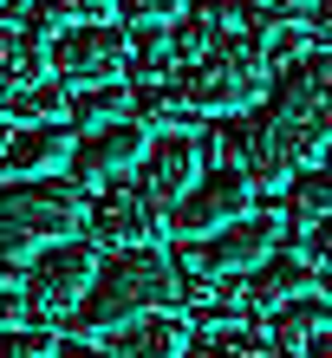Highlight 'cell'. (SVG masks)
I'll use <instances>...</instances> for the list:
<instances>
[{
  "mask_svg": "<svg viewBox=\"0 0 332 358\" xmlns=\"http://www.w3.org/2000/svg\"><path fill=\"white\" fill-rule=\"evenodd\" d=\"M85 222V196L59 176H13L0 182V273L33 267L39 241H66Z\"/></svg>",
  "mask_w": 332,
  "mask_h": 358,
  "instance_id": "6da1fadb",
  "label": "cell"
},
{
  "mask_svg": "<svg viewBox=\"0 0 332 358\" xmlns=\"http://www.w3.org/2000/svg\"><path fill=\"white\" fill-rule=\"evenodd\" d=\"M176 293V267L157 248H117V255L98 267V280L85 293V306L72 313L78 332H124L143 313H163V300Z\"/></svg>",
  "mask_w": 332,
  "mask_h": 358,
  "instance_id": "7a4b0ae2",
  "label": "cell"
},
{
  "mask_svg": "<svg viewBox=\"0 0 332 358\" xmlns=\"http://www.w3.org/2000/svg\"><path fill=\"white\" fill-rule=\"evenodd\" d=\"M267 131H274L294 157H313L319 143H332V52L294 59L274 92H267Z\"/></svg>",
  "mask_w": 332,
  "mask_h": 358,
  "instance_id": "3957f363",
  "label": "cell"
},
{
  "mask_svg": "<svg viewBox=\"0 0 332 358\" xmlns=\"http://www.w3.org/2000/svg\"><path fill=\"white\" fill-rule=\"evenodd\" d=\"M182 85H189L196 111H209V117H241L247 104L261 98V85H267V52H261V39H254V33H222L215 46L182 72Z\"/></svg>",
  "mask_w": 332,
  "mask_h": 358,
  "instance_id": "277c9868",
  "label": "cell"
},
{
  "mask_svg": "<svg viewBox=\"0 0 332 358\" xmlns=\"http://www.w3.org/2000/svg\"><path fill=\"white\" fill-rule=\"evenodd\" d=\"M98 280V255H92V241H52V248H39L33 267H27V313L33 320H66V313L85 306V293Z\"/></svg>",
  "mask_w": 332,
  "mask_h": 358,
  "instance_id": "5b68a950",
  "label": "cell"
},
{
  "mask_svg": "<svg viewBox=\"0 0 332 358\" xmlns=\"http://www.w3.org/2000/svg\"><path fill=\"white\" fill-rule=\"evenodd\" d=\"M46 66L92 92V85H111L117 72H131V39L117 27H105V20H78V27H66L46 46Z\"/></svg>",
  "mask_w": 332,
  "mask_h": 358,
  "instance_id": "8992f818",
  "label": "cell"
},
{
  "mask_svg": "<svg viewBox=\"0 0 332 358\" xmlns=\"http://www.w3.org/2000/svg\"><path fill=\"white\" fill-rule=\"evenodd\" d=\"M241 215H254V182H247L241 170H209L170 208V228L182 241H209V235H222V228L241 222Z\"/></svg>",
  "mask_w": 332,
  "mask_h": 358,
  "instance_id": "52a82bcc",
  "label": "cell"
},
{
  "mask_svg": "<svg viewBox=\"0 0 332 358\" xmlns=\"http://www.w3.org/2000/svg\"><path fill=\"white\" fill-rule=\"evenodd\" d=\"M274 241H280V215L274 208H254V215L228 222L222 235L189 241V261L202 273H254L261 261H274Z\"/></svg>",
  "mask_w": 332,
  "mask_h": 358,
  "instance_id": "ba28073f",
  "label": "cell"
},
{
  "mask_svg": "<svg viewBox=\"0 0 332 358\" xmlns=\"http://www.w3.org/2000/svg\"><path fill=\"white\" fill-rule=\"evenodd\" d=\"M222 143H228V157H235V170L247 182H261V189H280V182L300 176V157L267 131V117H228L222 124Z\"/></svg>",
  "mask_w": 332,
  "mask_h": 358,
  "instance_id": "9c48e42d",
  "label": "cell"
},
{
  "mask_svg": "<svg viewBox=\"0 0 332 358\" xmlns=\"http://www.w3.org/2000/svg\"><path fill=\"white\" fill-rule=\"evenodd\" d=\"M143 157H150V143H143L137 124H105V131L72 143V176L78 182H111L117 170H131V163H143Z\"/></svg>",
  "mask_w": 332,
  "mask_h": 358,
  "instance_id": "30bf717a",
  "label": "cell"
},
{
  "mask_svg": "<svg viewBox=\"0 0 332 358\" xmlns=\"http://www.w3.org/2000/svg\"><path fill=\"white\" fill-rule=\"evenodd\" d=\"M85 228H92V241H111V248H137L143 235H150V196L143 189H98V196L85 202Z\"/></svg>",
  "mask_w": 332,
  "mask_h": 358,
  "instance_id": "8fae6325",
  "label": "cell"
},
{
  "mask_svg": "<svg viewBox=\"0 0 332 358\" xmlns=\"http://www.w3.org/2000/svg\"><path fill=\"white\" fill-rule=\"evenodd\" d=\"M202 182V150H196V137H157L150 143V157H143V196L150 202H182L189 189Z\"/></svg>",
  "mask_w": 332,
  "mask_h": 358,
  "instance_id": "7c38bea8",
  "label": "cell"
},
{
  "mask_svg": "<svg viewBox=\"0 0 332 358\" xmlns=\"http://www.w3.org/2000/svg\"><path fill=\"white\" fill-rule=\"evenodd\" d=\"M111 358H189V320L182 313H143L124 332H111Z\"/></svg>",
  "mask_w": 332,
  "mask_h": 358,
  "instance_id": "4fadbf2b",
  "label": "cell"
},
{
  "mask_svg": "<svg viewBox=\"0 0 332 358\" xmlns=\"http://www.w3.org/2000/svg\"><path fill=\"white\" fill-rule=\"evenodd\" d=\"M313 293V267L294 261V255H274V261H261L254 273H247V287H241V306L247 313H280V306H294Z\"/></svg>",
  "mask_w": 332,
  "mask_h": 358,
  "instance_id": "5bb4252c",
  "label": "cell"
},
{
  "mask_svg": "<svg viewBox=\"0 0 332 358\" xmlns=\"http://www.w3.org/2000/svg\"><path fill=\"white\" fill-rule=\"evenodd\" d=\"M326 332H332V306L306 293V300H294V306H280V313H274V326H267V345H274L280 358H306V352L326 339Z\"/></svg>",
  "mask_w": 332,
  "mask_h": 358,
  "instance_id": "9a60e30c",
  "label": "cell"
},
{
  "mask_svg": "<svg viewBox=\"0 0 332 358\" xmlns=\"http://www.w3.org/2000/svg\"><path fill=\"white\" fill-rule=\"evenodd\" d=\"M66 150H72V137L59 131V124H27V131H13V143L0 150V170L7 176H46Z\"/></svg>",
  "mask_w": 332,
  "mask_h": 358,
  "instance_id": "2e32d148",
  "label": "cell"
},
{
  "mask_svg": "<svg viewBox=\"0 0 332 358\" xmlns=\"http://www.w3.org/2000/svg\"><path fill=\"white\" fill-rule=\"evenodd\" d=\"M39 66H46L39 39H33V33L0 27V111H7V104L27 92V85H39Z\"/></svg>",
  "mask_w": 332,
  "mask_h": 358,
  "instance_id": "e0dca14e",
  "label": "cell"
},
{
  "mask_svg": "<svg viewBox=\"0 0 332 358\" xmlns=\"http://www.w3.org/2000/svg\"><path fill=\"white\" fill-rule=\"evenodd\" d=\"M222 33H228V13H222V0H189V7H182V13L170 20V39H176V52L189 59V66H196V59L215 46Z\"/></svg>",
  "mask_w": 332,
  "mask_h": 358,
  "instance_id": "ac0fdd59",
  "label": "cell"
},
{
  "mask_svg": "<svg viewBox=\"0 0 332 358\" xmlns=\"http://www.w3.org/2000/svg\"><path fill=\"white\" fill-rule=\"evenodd\" d=\"M137 117L143 124H163V137H176V131H189L202 111H196L189 85H137Z\"/></svg>",
  "mask_w": 332,
  "mask_h": 358,
  "instance_id": "d6986e66",
  "label": "cell"
},
{
  "mask_svg": "<svg viewBox=\"0 0 332 358\" xmlns=\"http://www.w3.org/2000/svg\"><path fill=\"white\" fill-rule=\"evenodd\" d=\"M176 66H182V52H176L170 33H143L131 46V78H137V85H170Z\"/></svg>",
  "mask_w": 332,
  "mask_h": 358,
  "instance_id": "ffe728a7",
  "label": "cell"
},
{
  "mask_svg": "<svg viewBox=\"0 0 332 358\" xmlns=\"http://www.w3.org/2000/svg\"><path fill=\"white\" fill-rule=\"evenodd\" d=\"M287 215L294 222H326L332 215V170H300L294 182H287Z\"/></svg>",
  "mask_w": 332,
  "mask_h": 358,
  "instance_id": "44dd1931",
  "label": "cell"
},
{
  "mask_svg": "<svg viewBox=\"0 0 332 358\" xmlns=\"http://www.w3.org/2000/svg\"><path fill=\"white\" fill-rule=\"evenodd\" d=\"M189 358H274V345L261 339L254 326H209V339L202 345H189Z\"/></svg>",
  "mask_w": 332,
  "mask_h": 358,
  "instance_id": "7402d4cb",
  "label": "cell"
},
{
  "mask_svg": "<svg viewBox=\"0 0 332 358\" xmlns=\"http://www.w3.org/2000/svg\"><path fill=\"white\" fill-rule=\"evenodd\" d=\"M313 7H319V0H241V20L267 39V33H280V27H300V20H313Z\"/></svg>",
  "mask_w": 332,
  "mask_h": 358,
  "instance_id": "603a6c76",
  "label": "cell"
},
{
  "mask_svg": "<svg viewBox=\"0 0 332 358\" xmlns=\"http://www.w3.org/2000/svg\"><path fill=\"white\" fill-rule=\"evenodd\" d=\"M131 92L124 85H92V92H78V124H92V131H105V124H124V111H131Z\"/></svg>",
  "mask_w": 332,
  "mask_h": 358,
  "instance_id": "cb8c5ba5",
  "label": "cell"
},
{
  "mask_svg": "<svg viewBox=\"0 0 332 358\" xmlns=\"http://www.w3.org/2000/svg\"><path fill=\"white\" fill-rule=\"evenodd\" d=\"M59 104H66V85H46V78H39V85H27L7 111L27 117V124H59Z\"/></svg>",
  "mask_w": 332,
  "mask_h": 358,
  "instance_id": "d4e9b609",
  "label": "cell"
},
{
  "mask_svg": "<svg viewBox=\"0 0 332 358\" xmlns=\"http://www.w3.org/2000/svg\"><path fill=\"white\" fill-rule=\"evenodd\" d=\"M117 7H124V20H131V27H163V20H176L189 0H117Z\"/></svg>",
  "mask_w": 332,
  "mask_h": 358,
  "instance_id": "484cf974",
  "label": "cell"
},
{
  "mask_svg": "<svg viewBox=\"0 0 332 358\" xmlns=\"http://www.w3.org/2000/svg\"><path fill=\"white\" fill-rule=\"evenodd\" d=\"M59 345L46 339V332H7L0 339V358H52Z\"/></svg>",
  "mask_w": 332,
  "mask_h": 358,
  "instance_id": "4316f807",
  "label": "cell"
},
{
  "mask_svg": "<svg viewBox=\"0 0 332 358\" xmlns=\"http://www.w3.org/2000/svg\"><path fill=\"white\" fill-rule=\"evenodd\" d=\"M300 46H306V33H294V27H280V33L261 39V52H267V59H287V66H294V59H306Z\"/></svg>",
  "mask_w": 332,
  "mask_h": 358,
  "instance_id": "83f0119b",
  "label": "cell"
},
{
  "mask_svg": "<svg viewBox=\"0 0 332 358\" xmlns=\"http://www.w3.org/2000/svg\"><path fill=\"white\" fill-rule=\"evenodd\" d=\"M20 320H27V293H7V287H0V339L20 332Z\"/></svg>",
  "mask_w": 332,
  "mask_h": 358,
  "instance_id": "f1b7e54d",
  "label": "cell"
},
{
  "mask_svg": "<svg viewBox=\"0 0 332 358\" xmlns=\"http://www.w3.org/2000/svg\"><path fill=\"white\" fill-rule=\"evenodd\" d=\"M306 255H313L319 267H332V215H326V222H313V235H306Z\"/></svg>",
  "mask_w": 332,
  "mask_h": 358,
  "instance_id": "f546056e",
  "label": "cell"
},
{
  "mask_svg": "<svg viewBox=\"0 0 332 358\" xmlns=\"http://www.w3.org/2000/svg\"><path fill=\"white\" fill-rule=\"evenodd\" d=\"M313 39L332 52V0H319V7H313Z\"/></svg>",
  "mask_w": 332,
  "mask_h": 358,
  "instance_id": "4dcf8cb0",
  "label": "cell"
},
{
  "mask_svg": "<svg viewBox=\"0 0 332 358\" xmlns=\"http://www.w3.org/2000/svg\"><path fill=\"white\" fill-rule=\"evenodd\" d=\"M52 358H105V352H92V345H78V339H66V345H59Z\"/></svg>",
  "mask_w": 332,
  "mask_h": 358,
  "instance_id": "1f68e13d",
  "label": "cell"
},
{
  "mask_svg": "<svg viewBox=\"0 0 332 358\" xmlns=\"http://www.w3.org/2000/svg\"><path fill=\"white\" fill-rule=\"evenodd\" d=\"M72 7H78V13H105L111 0H72Z\"/></svg>",
  "mask_w": 332,
  "mask_h": 358,
  "instance_id": "d6a6232c",
  "label": "cell"
},
{
  "mask_svg": "<svg viewBox=\"0 0 332 358\" xmlns=\"http://www.w3.org/2000/svg\"><path fill=\"white\" fill-rule=\"evenodd\" d=\"M306 358H332V332H326V339H319L313 352H306Z\"/></svg>",
  "mask_w": 332,
  "mask_h": 358,
  "instance_id": "836d02e7",
  "label": "cell"
},
{
  "mask_svg": "<svg viewBox=\"0 0 332 358\" xmlns=\"http://www.w3.org/2000/svg\"><path fill=\"white\" fill-rule=\"evenodd\" d=\"M20 7H27V0H0V13H20Z\"/></svg>",
  "mask_w": 332,
  "mask_h": 358,
  "instance_id": "e575fe53",
  "label": "cell"
}]
</instances>
